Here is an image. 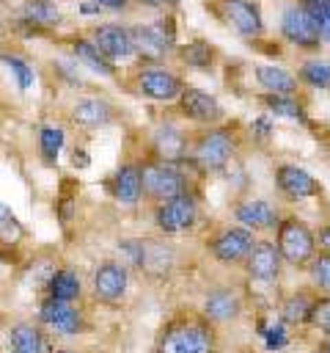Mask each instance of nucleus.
<instances>
[{
	"mask_svg": "<svg viewBox=\"0 0 330 353\" xmlns=\"http://www.w3.org/2000/svg\"><path fill=\"white\" fill-rule=\"evenodd\" d=\"M154 353H217V336L204 317H176L160 331Z\"/></svg>",
	"mask_w": 330,
	"mask_h": 353,
	"instance_id": "1",
	"label": "nucleus"
},
{
	"mask_svg": "<svg viewBox=\"0 0 330 353\" xmlns=\"http://www.w3.org/2000/svg\"><path fill=\"white\" fill-rule=\"evenodd\" d=\"M234 152H236V141H234V132L228 127H206L192 141L187 157L201 171L214 174V171H223L234 160Z\"/></svg>",
	"mask_w": 330,
	"mask_h": 353,
	"instance_id": "2",
	"label": "nucleus"
},
{
	"mask_svg": "<svg viewBox=\"0 0 330 353\" xmlns=\"http://www.w3.org/2000/svg\"><path fill=\"white\" fill-rule=\"evenodd\" d=\"M140 179H143V196H148L157 204L190 193V179L179 163H162L151 157L140 165Z\"/></svg>",
	"mask_w": 330,
	"mask_h": 353,
	"instance_id": "3",
	"label": "nucleus"
},
{
	"mask_svg": "<svg viewBox=\"0 0 330 353\" xmlns=\"http://www.w3.org/2000/svg\"><path fill=\"white\" fill-rule=\"evenodd\" d=\"M275 248L280 259L292 268H308V262L316 256V240L305 221L289 215L278 221L275 226Z\"/></svg>",
	"mask_w": 330,
	"mask_h": 353,
	"instance_id": "4",
	"label": "nucleus"
},
{
	"mask_svg": "<svg viewBox=\"0 0 330 353\" xmlns=\"http://www.w3.org/2000/svg\"><path fill=\"white\" fill-rule=\"evenodd\" d=\"M132 33V47L135 55H140L143 61H162L173 47H176V25L170 17L154 19V22H140L129 28Z\"/></svg>",
	"mask_w": 330,
	"mask_h": 353,
	"instance_id": "5",
	"label": "nucleus"
},
{
	"mask_svg": "<svg viewBox=\"0 0 330 353\" xmlns=\"http://www.w3.org/2000/svg\"><path fill=\"white\" fill-rule=\"evenodd\" d=\"M36 323L47 331H52L55 336H77L85 331V312L77 303H63L55 298H41L38 312H36Z\"/></svg>",
	"mask_w": 330,
	"mask_h": 353,
	"instance_id": "6",
	"label": "nucleus"
},
{
	"mask_svg": "<svg viewBox=\"0 0 330 353\" xmlns=\"http://www.w3.org/2000/svg\"><path fill=\"white\" fill-rule=\"evenodd\" d=\"M214 11L242 39H258L264 33V14L256 0H214Z\"/></svg>",
	"mask_w": 330,
	"mask_h": 353,
	"instance_id": "7",
	"label": "nucleus"
},
{
	"mask_svg": "<svg viewBox=\"0 0 330 353\" xmlns=\"http://www.w3.org/2000/svg\"><path fill=\"white\" fill-rule=\"evenodd\" d=\"M126 287H129V268L121 259H104L96 265L94 279H91V290H94V298L99 303L118 306L126 298Z\"/></svg>",
	"mask_w": 330,
	"mask_h": 353,
	"instance_id": "8",
	"label": "nucleus"
},
{
	"mask_svg": "<svg viewBox=\"0 0 330 353\" xmlns=\"http://www.w3.org/2000/svg\"><path fill=\"white\" fill-rule=\"evenodd\" d=\"M135 88H138L140 97H146L151 102H173V99H179V94L184 88V80L176 72H170L160 63H151V66H143L138 72Z\"/></svg>",
	"mask_w": 330,
	"mask_h": 353,
	"instance_id": "9",
	"label": "nucleus"
},
{
	"mask_svg": "<svg viewBox=\"0 0 330 353\" xmlns=\"http://www.w3.org/2000/svg\"><path fill=\"white\" fill-rule=\"evenodd\" d=\"M198 221V201L192 193L168 199L162 204H157L154 210V223L162 234H182L187 229H192Z\"/></svg>",
	"mask_w": 330,
	"mask_h": 353,
	"instance_id": "10",
	"label": "nucleus"
},
{
	"mask_svg": "<svg viewBox=\"0 0 330 353\" xmlns=\"http://www.w3.org/2000/svg\"><path fill=\"white\" fill-rule=\"evenodd\" d=\"M209 254L223 265H239L248 259V254L256 245V234L242 226H226L220 229L209 243Z\"/></svg>",
	"mask_w": 330,
	"mask_h": 353,
	"instance_id": "11",
	"label": "nucleus"
},
{
	"mask_svg": "<svg viewBox=\"0 0 330 353\" xmlns=\"http://www.w3.org/2000/svg\"><path fill=\"white\" fill-rule=\"evenodd\" d=\"M179 108H182V116L195 121V124H206V127H214L217 121H223L226 110L220 105V99L198 85H184L182 94H179Z\"/></svg>",
	"mask_w": 330,
	"mask_h": 353,
	"instance_id": "12",
	"label": "nucleus"
},
{
	"mask_svg": "<svg viewBox=\"0 0 330 353\" xmlns=\"http://www.w3.org/2000/svg\"><path fill=\"white\" fill-rule=\"evenodd\" d=\"M280 36L300 50H319V33L300 3H289L280 11Z\"/></svg>",
	"mask_w": 330,
	"mask_h": 353,
	"instance_id": "13",
	"label": "nucleus"
},
{
	"mask_svg": "<svg viewBox=\"0 0 330 353\" xmlns=\"http://www.w3.org/2000/svg\"><path fill=\"white\" fill-rule=\"evenodd\" d=\"M91 41L99 47V52H102L110 63H118V61H126V58H132V55H135L129 28L116 25V22H107V25L94 28Z\"/></svg>",
	"mask_w": 330,
	"mask_h": 353,
	"instance_id": "14",
	"label": "nucleus"
},
{
	"mask_svg": "<svg viewBox=\"0 0 330 353\" xmlns=\"http://www.w3.org/2000/svg\"><path fill=\"white\" fill-rule=\"evenodd\" d=\"M201 314L209 325H223V323H231L242 314V298L234 287H214L206 292L204 298V306H201Z\"/></svg>",
	"mask_w": 330,
	"mask_h": 353,
	"instance_id": "15",
	"label": "nucleus"
},
{
	"mask_svg": "<svg viewBox=\"0 0 330 353\" xmlns=\"http://www.w3.org/2000/svg\"><path fill=\"white\" fill-rule=\"evenodd\" d=\"M275 185H278V190H280L286 199H294V201H300V199H314V196L322 193V188H319V182L314 179V174H308L305 168L292 165V163H283V165L275 168Z\"/></svg>",
	"mask_w": 330,
	"mask_h": 353,
	"instance_id": "16",
	"label": "nucleus"
},
{
	"mask_svg": "<svg viewBox=\"0 0 330 353\" xmlns=\"http://www.w3.org/2000/svg\"><path fill=\"white\" fill-rule=\"evenodd\" d=\"M242 265H245V273L253 281H275L280 276L283 259H280V254H278L272 240H256L253 251L248 254V259Z\"/></svg>",
	"mask_w": 330,
	"mask_h": 353,
	"instance_id": "17",
	"label": "nucleus"
},
{
	"mask_svg": "<svg viewBox=\"0 0 330 353\" xmlns=\"http://www.w3.org/2000/svg\"><path fill=\"white\" fill-rule=\"evenodd\" d=\"M234 218H236V223L242 226V229H248V232H272L275 226H278V210L267 201V199H245V201H239L236 204V210H234Z\"/></svg>",
	"mask_w": 330,
	"mask_h": 353,
	"instance_id": "18",
	"label": "nucleus"
},
{
	"mask_svg": "<svg viewBox=\"0 0 330 353\" xmlns=\"http://www.w3.org/2000/svg\"><path fill=\"white\" fill-rule=\"evenodd\" d=\"M151 149H154V160L162 163H182L190 154L187 135L176 124H160L151 132Z\"/></svg>",
	"mask_w": 330,
	"mask_h": 353,
	"instance_id": "19",
	"label": "nucleus"
},
{
	"mask_svg": "<svg viewBox=\"0 0 330 353\" xmlns=\"http://www.w3.org/2000/svg\"><path fill=\"white\" fill-rule=\"evenodd\" d=\"M110 193L118 204L135 207L143 199V179H140V165L138 163H121L110 179Z\"/></svg>",
	"mask_w": 330,
	"mask_h": 353,
	"instance_id": "20",
	"label": "nucleus"
},
{
	"mask_svg": "<svg viewBox=\"0 0 330 353\" xmlns=\"http://www.w3.org/2000/svg\"><path fill=\"white\" fill-rule=\"evenodd\" d=\"M6 342L11 353H47L44 328L33 320H14L6 331Z\"/></svg>",
	"mask_w": 330,
	"mask_h": 353,
	"instance_id": "21",
	"label": "nucleus"
},
{
	"mask_svg": "<svg viewBox=\"0 0 330 353\" xmlns=\"http://www.w3.org/2000/svg\"><path fill=\"white\" fill-rule=\"evenodd\" d=\"M113 119H116V108L102 97H82L72 105V121L85 130L107 127Z\"/></svg>",
	"mask_w": 330,
	"mask_h": 353,
	"instance_id": "22",
	"label": "nucleus"
},
{
	"mask_svg": "<svg viewBox=\"0 0 330 353\" xmlns=\"http://www.w3.org/2000/svg\"><path fill=\"white\" fill-rule=\"evenodd\" d=\"M256 83L264 88V94H283V97H297V77L278 66V63H258L256 66Z\"/></svg>",
	"mask_w": 330,
	"mask_h": 353,
	"instance_id": "23",
	"label": "nucleus"
},
{
	"mask_svg": "<svg viewBox=\"0 0 330 353\" xmlns=\"http://www.w3.org/2000/svg\"><path fill=\"white\" fill-rule=\"evenodd\" d=\"M44 290H47V298H55L63 303H77L82 295V281L74 268H55L52 276L47 279Z\"/></svg>",
	"mask_w": 330,
	"mask_h": 353,
	"instance_id": "24",
	"label": "nucleus"
},
{
	"mask_svg": "<svg viewBox=\"0 0 330 353\" xmlns=\"http://www.w3.org/2000/svg\"><path fill=\"white\" fill-rule=\"evenodd\" d=\"M72 50H74V58H77L80 63H85L91 72H96V74H102V77H113V74H116V63H110V61L99 52V47H96L91 39H74Z\"/></svg>",
	"mask_w": 330,
	"mask_h": 353,
	"instance_id": "25",
	"label": "nucleus"
},
{
	"mask_svg": "<svg viewBox=\"0 0 330 353\" xmlns=\"http://www.w3.org/2000/svg\"><path fill=\"white\" fill-rule=\"evenodd\" d=\"M173 265V248L154 243V240H143V256H140V270L148 276H162L168 268Z\"/></svg>",
	"mask_w": 330,
	"mask_h": 353,
	"instance_id": "26",
	"label": "nucleus"
},
{
	"mask_svg": "<svg viewBox=\"0 0 330 353\" xmlns=\"http://www.w3.org/2000/svg\"><path fill=\"white\" fill-rule=\"evenodd\" d=\"M36 141H38L41 163H44V165H55L58 157H60V149H63V143H66V130L58 127V124H41Z\"/></svg>",
	"mask_w": 330,
	"mask_h": 353,
	"instance_id": "27",
	"label": "nucleus"
},
{
	"mask_svg": "<svg viewBox=\"0 0 330 353\" xmlns=\"http://www.w3.org/2000/svg\"><path fill=\"white\" fill-rule=\"evenodd\" d=\"M60 22V11L52 0H28L22 8V25L33 28H52Z\"/></svg>",
	"mask_w": 330,
	"mask_h": 353,
	"instance_id": "28",
	"label": "nucleus"
},
{
	"mask_svg": "<svg viewBox=\"0 0 330 353\" xmlns=\"http://www.w3.org/2000/svg\"><path fill=\"white\" fill-rule=\"evenodd\" d=\"M311 303H314L311 295H305V292H292V295L280 303V323H283V325H302V323H308Z\"/></svg>",
	"mask_w": 330,
	"mask_h": 353,
	"instance_id": "29",
	"label": "nucleus"
},
{
	"mask_svg": "<svg viewBox=\"0 0 330 353\" xmlns=\"http://www.w3.org/2000/svg\"><path fill=\"white\" fill-rule=\"evenodd\" d=\"M179 58H182L190 69L204 72V69H209V66H212V61H214V47H212L209 41L195 39V41H187V44H182V47H179Z\"/></svg>",
	"mask_w": 330,
	"mask_h": 353,
	"instance_id": "30",
	"label": "nucleus"
},
{
	"mask_svg": "<svg viewBox=\"0 0 330 353\" xmlns=\"http://www.w3.org/2000/svg\"><path fill=\"white\" fill-rule=\"evenodd\" d=\"M264 108L270 110L267 116H283V119H302V105L297 97H283V94H261Z\"/></svg>",
	"mask_w": 330,
	"mask_h": 353,
	"instance_id": "31",
	"label": "nucleus"
},
{
	"mask_svg": "<svg viewBox=\"0 0 330 353\" xmlns=\"http://www.w3.org/2000/svg\"><path fill=\"white\" fill-rule=\"evenodd\" d=\"M300 80L311 88H330V61L327 58H311L300 66Z\"/></svg>",
	"mask_w": 330,
	"mask_h": 353,
	"instance_id": "32",
	"label": "nucleus"
},
{
	"mask_svg": "<svg viewBox=\"0 0 330 353\" xmlns=\"http://www.w3.org/2000/svg\"><path fill=\"white\" fill-rule=\"evenodd\" d=\"M300 6L311 17V22L319 33V41L330 44V0H300Z\"/></svg>",
	"mask_w": 330,
	"mask_h": 353,
	"instance_id": "33",
	"label": "nucleus"
},
{
	"mask_svg": "<svg viewBox=\"0 0 330 353\" xmlns=\"http://www.w3.org/2000/svg\"><path fill=\"white\" fill-rule=\"evenodd\" d=\"M0 61L8 66V72H11V77L16 80V88H19V91H28V88L36 83V72H33V66H30L25 58H19V55H14V52H3Z\"/></svg>",
	"mask_w": 330,
	"mask_h": 353,
	"instance_id": "34",
	"label": "nucleus"
},
{
	"mask_svg": "<svg viewBox=\"0 0 330 353\" xmlns=\"http://www.w3.org/2000/svg\"><path fill=\"white\" fill-rule=\"evenodd\" d=\"M25 237V229L19 218L0 201V245H16Z\"/></svg>",
	"mask_w": 330,
	"mask_h": 353,
	"instance_id": "35",
	"label": "nucleus"
},
{
	"mask_svg": "<svg viewBox=\"0 0 330 353\" xmlns=\"http://www.w3.org/2000/svg\"><path fill=\"white\" fill-rule=\"evenodd\" d=\"M256 328H258V336L264 339V347L267 350H280V347L289 345V334H286V325L280 320H272V323L258 320Z\"/></svg>",
	"mask_w": 330,
	"mask_h": 353,
	"instance_id": "36",
	"label": "nucleus"
},
{
	"mask_svg": "<svg viewBox=\"0 0 330 353\" xmlns=\"http://www.w3.org/2000/svg\"><path fill=\"white\" fill-rule=\"evenodd\" d=\"M308 273H311V281L316 290H322L324 295H330V254H316L311 262H308Z\"/></svg>",
	"mask_w": 330,
	"mask_h": 353,
	"instance_id": "37",
	"label": "nucleus"
},
{
	"mask_svg": "<svg viewBox=\"0 0 330 353\" xmlns=\"http://www.w3.org/2000/svg\"><path fill=\"white\" fill-rule=\"evenodd\" d=\"M308 323L324 334V339L330 336V295H322V298H314L311 303V314H308Z\"/></svg>",
	"mask_w": 330,
	"mask_h": 353,
	"instance_id": "38",
	"label": "nucleus"
},
{
	"mask_svg": "<svg viewBox=\"0 0 330 353\" xmlns=\"http://www.w3.org/2000/svg\"><path fill=\"white\" fill-rule=\"evenodd\" d=\"M74 201H77V190H60V196H58V218H60V223L66 226L69 221H72V215H74Z\"/></svg>",
	"mask_w": 330,
	"mask_h": 353,
	"instance_id": "39",
	"label": "nucleus"
},
{
	"mask_svg": "<svg viewBox=\"0 0 330 353\" xmlns=\"http://www.w3.org/2000/svg\"><path fill=\"white\" fill-rule=\"evenodd\" d=\"M250 135H256V138H270L272 135V119L267 116V113H261V116H256L253 121H250Z\"/></svg>",
	"mask_w": 330,
	"mask_h": 353,
	"instance_id": "40",
	"label": "nucleus"
},
{
	"mask_svg": "<svg viewBox=\"0 0 330 353\" xmlns=\"http://www.w3.org/2000/svg\"><path fill=\"white\" fill-rule=\"evenodd\" d=\"M314 240H316V248L322 254H330V223H322L319 232H314Z\"/></svg>",
	"mask_w": 330,
	"mask_h": 353,
	"instance_id": "41",
	"label": "nucleus"
},
{
	"mask_svg": "<svg viewBox=\"0 0 330 353\" xmlns=\"http://www.w3.org/2000/svg\"><path fill=\"white\" fill-rule=\"evenodd\" d=\"M91 165V157H88V152L82 149V146H77V149H72V168H77V171H82V168H88Z\"/></svg>",
	"mask_w": 330,
	"mask_h": 353,
	"instance_id": "42",
	"label": "nucleus"
},
{
	"mask_svg": "<svg viewBox=\"0 0 330 353\" xmlns=\"http://www.w3.org/2000/svg\"><path fill=\"white\" fill-rule=\"evenodd\" d=\"M140 3L148 6V8H162V11H170V8L179 6V0H140Z\"/></svg>",
	"mask_w": 330,
	"mask_h": 353,
	"instance_id": "43",
	"label": "nucleus"
},
{
	"mask_svg": "<svg viewBox=\"0 0 330 353\" xmlns=\"http://www.w3.org/2000/svg\"><path fill=\"white\" fill-rule=\"evenodd\" d=\"M94 3H99L102 8H110V11H121L126 6V0H94Z\"/></svg>",
	"mask_w": 330,
	"mask_h": 353,
	"instance_id": "44",
	"label": "nucleus"
},
{
	"mask_svg": "<svg viewBox=\"0 0 330 353\" xmlns=\"http://www.w3.org/2000/svg\"><path fill=\"white\" fill-rule=\"evenodd\" d=\"M80 11H82V14H99V11H102V6L91 0V3H82V6H80Z\"/></svg>",
	"mask_w": 330,
	"mask_h": 353,
	"instance_id": "45",
	"label": "nucleus"
},
{
	"mask_svg": "<svg viewBox=\"0 0 330 353\" xmlns=\"http://www.w3.org/2000/svg\"><path fill=\"white\" fill-rule=\"evenodd\" d=\"M319 353H330V336L322 342V347H319Z\"/></svg>",
	"mask_w": 330,
	"mask_h": 353,
	"instance_id": "46",
	"label": "nucleus"
},
{
	"mask_svg": "<svg viewBox=\"0 0 330 353\" xmlns=\"http://www.w3.org/2000/svg\"><path fill=\"white\" fill-rule=\"evenodd\" d=\"M55 353H72V350H55Z\"/></svg>",
	"mask_w": 330,
	"mask_h": 353,
	"instance_id": "47",
	"label": "nucleus"
},
{
	"mask_svg": "<svg viewBox=\"0 0 330 353\" xmlns=\"http://www.w3.org/2000/svg\"><path fill=\"white\" fill-rule=\"evenodd\" d=\"M314 353H319V350H314Z\"/></svg>",
	"mask_w": 330,
	"mask_h": 353,
	"instance_id": "48",
	"label": "nucleus"
},
{
	"mask_svg": "<svg viewBox=\"0 0 330 353\" xmlns=\"http://www.w3.org/2000/svg\"><path fill=\"white\" fill-rule=\"evenodd\" d=\"M0 323H3V317H0Z\"/></svg>",
	"mask_w": 330,
	"mask_h": 353,
	"instance_id": "49",
	"label": "nucleus"
}]
</instances>
